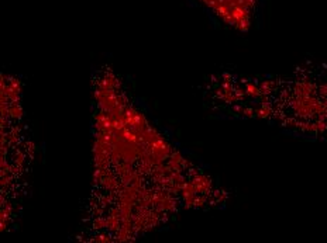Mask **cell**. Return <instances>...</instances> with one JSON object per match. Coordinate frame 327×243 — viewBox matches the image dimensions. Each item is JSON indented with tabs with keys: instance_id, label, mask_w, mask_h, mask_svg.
<instances>
[{
	"instance_id": "obj_1",
	"label": "cell",
	"mask_w": 327,
	"mask_h": 243,
	"mask_svg": "<svg viewBox=\"0 0 327 243\" xmlns=\"http://www.w3.org/2000/svg\"><path fill=\"white\" fill-rule=\"evenodd\" d=\"M216 23L244 30L257 16L259 0H189Z\"/></svg>"
}]
</instances>
